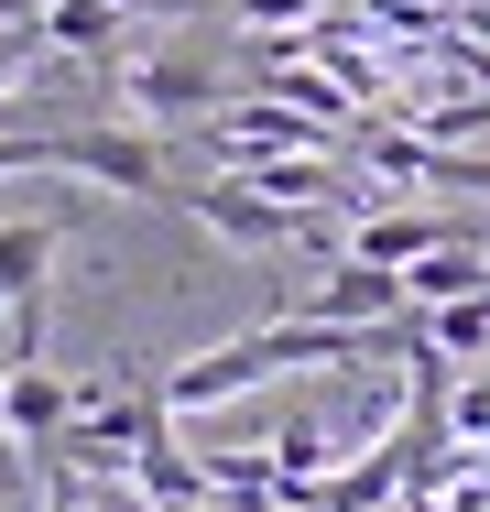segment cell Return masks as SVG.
Segmentation results:
<instances>
[{"label":"cell","mask_w":490,"mask_h":512,"mask_svg":"<svg viewBox=\"0 0 490 512\" xmlns=\"http://www.w3.org/2000/svg\"><path fill=\"white\" fill-rule=\"evenodd\" d=\"M131 109L196 120V109H218V77H207V66H131Z\"/></svg>","instance_id":"ba28073f"},{"label":"cell","mask_w":490,"mask_h":512,"mask_svg":"<svg viewBox=\"0 0 490 512\" xmlns=\"http://www.w3.org/2000/svg\"><path fill=\"white\" fill-rule=\"evenodd\" d=\"M0 11H11V22H33V11H44V0H0Z\"/></svg>","instance_id":"7c38bea8"},{"label":"cell","mask_w":490,"mask_h":512,"mask_svg":"<svg viewBox=\"0 0 490 512\" xmlns=\"http://www.w3.org/2000/svg\"><path fill=\"white\" fill-rule=\"evenodd\" d=\"M229 11H240V22H305L316 0H229Z\"/></svg>","instance_id":"8fae6325"},{"label":"cell","mask_w":490,"mask_h":512,"mask_svg":"<svg viewBox=\"0 0 490 512\" xmlns=\"http://www.w3.org/2000/svg\"><path fill=\"white\" fill-rule=\"evenodd\" d=\"M480 284H490V251H425V262H403L414 306H447V295H480Z\"/></svg>","instance_id":"9c48e42d"},{"label":"cell","mask_w":490,"mask_h":512,"mask_svg":"<svg viewBox=\"0 0 490 512\" xmlns=\"http://www.w3.org/2000/svg\"><path fill=\"white\" fill-rule=\"evenodd\" d=\"M447 425H458V436H490V382H469V393H447Z\"/></svg>","instance_id":"30bf717a"},{"label":"cell","mask_w":490,"mask_h":512,"mask_svg":"<svg viewBox=\"0 0 490 512\" xmlns=\"http://www.w3.org/2000/svg\"><path fill=\"white\" fill-rule=\"evenodd\" d=\"M175 207L207 218L218 240H240V251H284V240H305V218H294V207H273L262 186H229V175H218V186H175Z\"/></svg>","instance_id":"7a4b0ae2"},{"label":"cell","mask_w":490,"mask_h":512,"mask_svg":"<svg viewBox=\"0 0 490 512\" xmlns=\"http://www.w3.org/2000/svg\"><path fill=\"white\" fill-rule=\"evenodd\" d=\"M120 22H131L120 0H44V11H33V33H44L55 55H109V44H120Z\"/></svg>","instance_id":"52a82bcc"},{"label":"cell","mask_w":490,"mask_h":512,"mask_svg":"<svg viewBox=\"0 0 490 512\" xmlns=\"http://www.w3.org/2000/svg\"><path fill=\"white\" fill-rule=\"evenodd\" d=\"M77 425V393L33 360V371H0V436H22V447H44L55 458V436Z\"/></svg>","instance_id":"5b68a950"},{"label":"cell","mask_w":490,"mask_h":512,"mask_svg":"<svg viewBox=\"0 0 490 512\" xmlns=\"http://www.w3.org/2000/svg\"><path fill=\"white\" fill-rule=\"evenodd\" d=\"M305 316H327V327H392V316H414V295H403V273H382V262H338L327 295H305Z\"/></svg>","instance_id":"277c9868"},{"label":"cell","mask_w":490,"mask_h":512,"mask_svg":"<svg viewBox=\"0 0 490 512\" xmlns=\"http://www.w3.org/2000/svg\"><path fill=\"white\" fill-rule=\"evenodd\" d=\"M403 338H414V316H392V327H327V316H284V327H251V338H229V349L186 360V371L164 382V414L229 404V393H251V382H273V371H327V360H371V349H403Z\"/></svg>","instance_id":"6da1fadb"},{"label":"cell","mask_w":490,"mask_h":512,"mask_svg":"<svg viewBox=\"0 0 490 512\" xmlns=\"http://www.w3.org/2000/svg\"><path fill=\"white\" fill-rule=\"evenodd\" d=\"M55 218H0V306H33L44 273H55Z\"/></svg>","instance_id":"8992f818"},{"label":"cell","mask_w":490,"mask_h":512,"mask_svg":"<svg viewBox=\"0 0 490 512\" xmlns=\"http://www.w3.org/2000/svg\"><path fill=\"white\" fill-rule=\"evenodd\" d=\"M458 240H480V229H469V218H436V207H392V218H360V229H349V262L403 273V262H425V251H458Z\"/></svg>","instance_id":"3957f363"}]
</instances>
